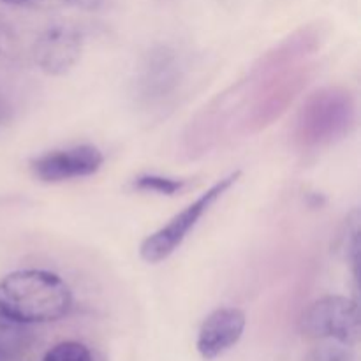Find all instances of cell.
<instances>
[{"label":"cell","instance_id":"6da1fadb","mask_svg":"<svg viewBox=\"0 0 361 361\" xmlns=\"http://www.w3.org/2000/svg\"><path fill=\"white\" fill-rule=\"evenodd\" d=\"M71 305L69 286L51 271L20 270L0 281V316L16 323H53L67 316Z\"/></svg>","mask_w":361,"mask_h":361},{"label":"cell","instance_id":"30bf717a","mask_svg":"<svg viewBox=\"0 0 361 361\" xmlns=\"http://www.w3.org/2000/svg\"><path fill=\"white\" fill-rule=\"evenodd\" d=\"M42 361H92V353L80 342L67 341L49 349Z\"/></svg>","mask_w":361,"mask_h":361},{"label":"cell","instance_id":"7c38bea8","mask_svg":"<svg viewBox=\"0 0 361 361\" xmlns=\"http://www.w3.org/2000/svg\"><path fill=\"white\" fill-rule=\"evenodd\" d=\"M66 2L71 4V6H74V7H80V9L92 11L99 6V2H101V0H66Z\"/></svg>","mask_w":361,"mask_h":361},{"label":"cell","instance_id":"5b68a950","mask_svg":"<svg viewBox=\"0 0 361 361\" xmlns=\"http://www.w3.org/2000/svg\"><path fill=\"white\" fill-rule=\"evenodd\" d=\"M83 41L74 28L56 25L35 41L34 60L48 76H63L81 59Z\"/></svg>","mask_w":361,"mask_h":361},{"label":"cell","instance_id":"52a82bcc","mask_svg":"<svg viewBox=\"0 0 361 361\" xmlns=\"http://www.w3.org/2000/svg\"><path fill=\"white\" fill-rule=\"evenodd\" d=\"M143 67L141 88L145 97H162L175 88L178 81V62L173 49L166 46L154 49Z\"/></svg>","mask_w":361,"mask_h":361},{"label":"cell","instance_id":"8fae6325","mask_svg":"<svg viewBox=\"0 0 361 361\" xmlns=\"http://www.w3.org/2000/svg\"><path fill=\"white\" fill-rule=\"evenodd\" d=\"M349 345L341 344L334 341H323L317 348L307 355L305 361H355L353 353L349 351Z\"/></svg>","mask_w":361,"mask_h":361},{"label":"cell","instance_id":"3957f363","mask_svg":"<svg viewBox=\"0 0 361 361\" xmlns=\"http://www.w3.org/2000/svg\"><path fill=\"white\" fill-rule=\"evenodd\" d=\"M358 303L345 296H324L310 303L302 314L300 330L314 341H334L355 345L360 341Z\"/></svg>","mask_w":361,"mask_h":361},{"label":"cell","instance_id":"8992f818","mask_svg":"<svg viewBox=\"0 0 361 361\" xmlns=\"http://www.w3.org/2000/svg\"><path fill=\"white\" fill-rule=\"evenodd\" d=\"M245 312L235 307L214 310L197 331L196 348L201 358L215 360L238 344L245 331Z\"/></svg>","mask_w":361,"mask_h":361},{"label":"cell","instance_id":"4fadbf2b","mask_svg":"<svg viewBox=\"0 0 361 361\" xmlns=\"http://www.w3.org/2000/svg\"><path fill=\"white\" fill-rule=\"evenodd\" d=\"M4 4H9V6H21V4H27L28 0H0Z\"/></svg>","mask_w":361,"mask_h":361},{"label":"cell","instance_id":"ba28073f","mask_svg":"<svg viewBox=\"0 0 361 361\" xmlns=\"http://www.w3.org/2000/svg\"><path fill=\"white\" fill-rule=\"evenodd\" d=\"M30 344V331L27 324L16 323L0 316V361L20 358Z\"/></svg>","mask_w":361,"mask_h":361},{"label":"cell","instance_id":"277c9868","mask_svg":"<svg viewBox=\"0 0 361 361\" xmlns=\"http://www.w3.org/2000/svg\"><path fill=\"white\" fill-rule=\"evenodd\" d=\"M104 155L94 145H78V147L53 150L39 155L30 162L34 176L46 183H59L66 180L90 176L101 169Z\"/></svg>","mask_w":361,"mask_h":361},{"label":"cell","instance_id":"9c48e42d","mask_svg":"<svg viewBox=\"0 0 361 361\" xmlns=\"http://www.w3.org/2000/svg\"><path fill=\"white\" fill-rule=\"evenodd\" d=\"M185 180L166 178V176L159 175H143L134 180L133 187L136 190H143V192H157L164 194V196H173V194L180 192L185 187Z\"/></svg>","mask_w":361,"mask_h":361},{"label":"cell","instance_id":"7a4b0ae2","mask_svg":"<svg viewBox=\"0 0 361 361\" xmlns=\"http://www.w3.org/2000/svg\"><path fill=\"white\" fill-rule=\"evenodd\" d=\"M240 176H242L240 169L238 171L229 173L228 176H224L217 183H214L207 192L201 194L194 203H190L180 214H176L168 224L162 226L155 233H152L150 236H147L140 245L141 259L150 264H157L168 259L182 245L183 240L189 236V233L196 228L200 219L214 207L219 197L224 196L238 182Z\"/></svg>","mask_w":361,"mask_h":361}]
</instances>
